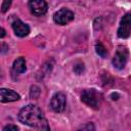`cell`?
I'll return each instance as SVG.
<instances>
[{
  "label": "cell",
  "instance_id": "obj_6",
  "mask_svg": "<svg viewBox=\"0 0 131 131\" xmlns=\"http://www.w3.org/2000/svg\"><path fill=\"white\" fill-rule=\"evenodd\" d=\"M131 33V13H126L121 21L118 29V36L120 38H128Z\"/></svg>",
  "mask_w": 131,
  "mask_h": 131
},
{
  "label": "cell",
  "instance_id": "obj_2",
  "mask_svg": "<svg viewBox=\"0 0 131 131\" xmlns=\"http://www.w3.org/2000/svg\"><path fill=\"white\" fill-rule=\"evenodd\" d=\"M81 100L92 108H98L101 102V94L95 89H86L81 94Z\"/></svg>",
  "mask_w": 131,
  "mask_h": 131
},
{
  "label": "cell",
  "instance_id": "obj_9",
  "mask_svg": "<svg viewBox=\"0 0 131 131\" xmlns=\"http://www.w3.org/2000/svg\"><path fill=\"white\" fill-rule=\"evenodd\" d=\"M19 98H20L19 94H17L13 90L6 89V88H1V90H0V100H1V102L16 101Z\"/></svg>",
  "mask_w": 131,
  "mask_h": 131
},
{
  "label": "cell",
  "instance_id": "obj_12",
  "mask_svg": "<svg viewBox=\"0 0 131 131\" xmlns=\"http://www.w3.org/2000/svg\"><path fill=\"white\" fill-rule=\"evenodd\" d=\"M76 131H95V127L93 123H87L84 126H82L81 128L77 129Z\"/></svg>",
  "mask_w": 131,
  "mask_h": 131
},
{
  "label": "cell",
  "instance_id": "obj_1",
  "mask_svg": "<svg viewBox=\"0 0 131 131\" xmlns=\"http://www.w3.org/2000/svg\"><path fill=\"white\" fill-rule=\"evenodd\" d=\"M18 120L23 124L36 128L39 131H50L43 112L37 105L29 104L23 107L18 113Z\"/></svg>",
  "mask_w": 131,
  "mask_h": 131
},
{
  "label": "cell",
  "instance_id": "obj_13",
  "mask_svg": "<svg viewBox=\"0 0 131 131\" xmlns=\"http://www.w3.org/2000/svg\"><path fill=\"white\" fill-rule=\"evenodd\" d=\"M3 131H18V128L15 125L9 124V125H7L3 128Z\"/></svg>",
  "mask_w": 131,
  "mask_h": 131
},
{
  "label": "cell",
  "instance_id": "obj_8",
  "mask_svg": "<svg viewBox=\"0 0 131 131\" xmlns=\"http://www.w3.org/2000/svg\"><path fill=\"white\" fill-rule=\"evenodd\" d=\"M11 27H12V30L14 32V34L18 37H26L29 35L30 33V28L27 24L23 23L20 19L18 18H15L12 23H11Z\"/></svg>",
  "mask_w": 131,
  "mask_h": 131
},
{
  "label": "cell",
  "instance_id": "obj_14",
  "mask_svg": "<svg viewBox=\"0 0 131 131\" xmlns=\"http://www.w3.org/2000/svg\"><path fill=\"white\" fill-rule=\"evenodd\" d=\"M83 70H84L83 63H78V64H76V66L74 67V71H75L77 74H81V73L83 72Z\"/></svg>",
  "mask_w": 131,
  "mask_h": 131
},
{
  "label": "cell",
  "instance_id": "obj_16",
  "mask_svg": "<svg viewBox=\"0 0 131 131\" xmlns=\"http://www.w3.org/2000/svg\"><path fill=\"white\" fill-rule=\"evenodd\" d=\"M1 32H2V34H1V38H3V37H4V35H5V31H4V29H3V28L1 29Z\"/></svg>",
  "mask_w": 131,
  "mask_h": 131
},
{
  "label": "cell",
  "instance_id": "obj_4",
  "mask_svg": "<svg viewBox=\"0 0 131 131\" xmlns=\"http://www.w3.org/2000/svg\"><path fill=\"white\" fill-rule=\"evenodd\" d=\"M74 16L75 15L72 10H70L68 8H61L54 13L53 20L57 25L64 26V25H68L69 23H71L74 19Z\"/></svg>",
  "mask_w": 131,
  "mask_h": 131
},
{
  "label": "cell",
  "instance_id": "obj_11",
  "mask_svg": "<svg viewBox=\"0 0 131 131\" xmlns=\"http://www.w3.org/2000/svg\"><path fill=\"white\" fill-rule=\"evenodd\" d=\"M95 48H96V52H97L98 55H100L101 57H105V55L107 54V51H106V49L104 48V46L101 43L96 44V47Z\"/></svg>",
  "mask_w": 131,
  "mask_h": 131
},
{
  "label": "cell",
  "instance_id": "obj_3",
  "mask_svg": "<svg viewBox=\"0 0 131 131\" xmlns=\"http://www.w3.org/2000/svg\"><path fill=\"white\" fill-rule=\"evenodd\" d=\"M128 57H129V52L127 48L123 46H119L113 57V66L118 70H122L126 66L128 61Z\"/></svg>",
  "mask_w": 131,
  "mask_h": 131
},
{
  "label": "cell",
  "instance_id": "obj_10",
  "mask_svg": "<svg viewBox=\"0 0 131 131\" xmlns=\"http://www.w3.org/2000/svg\"><path fill=\"white\" fill-rule=\"evenodd\" d=\"M26 60L24 57H18L16 58L14 61H13V64H12V70L17 73V74H23L26 72Z\"/></svg>",
  "mask_w": 131,
  "mask_h": 131
},
{
  "label": "cell",
  "instance_id": "obj_15",
  "mask_svg": "<svg viewBox=\"0 0 131 131\" xmlns=\"http://www.w3.org/2000/svg\"><path fill=\"white\" fill-rule=\"evenodd\" d=\"M10 4H11L10 1H4V2L2 3V5H1V11H2V12H6Z\"/></svg>",
  "mask_w": 131,
  "mask_h": 131
},
{
  "label": "cell",
  "instance_id": "obj_7",
  "mask_svg": "<svg viewBox=\"0 0 131 131\" xmlns=\"http://www.w3.org/2000/svg\"><path fill=\"white\" fill-rule=\"evenodd\" d=\"M31 12L36 16H41L47 11V3L43 0H32L29 2Z\"/></svg>",
  "mask_w": 131,
  "mask_h": 131
},
{
  "label": "cell",
  "instance_id": "obj_5",
  "mask_svg": "<svg viewBox=\"0 0 131 131\" xmlns=\"http://www.w3.org/2000/svg\"><path fill=\"white\" fill-rule=\"evenodd\" d=\"M66 104H67V97L61 92L55 93L50 100V107L55 113L63 112V110L66 108Z\"/></svg>",
  "mask_w": 131,
  "mask_h": 131
}]
</instances>
